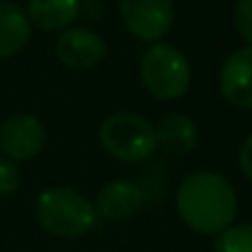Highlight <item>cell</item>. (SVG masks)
I'll return each instance as SVG.
<instances>
[{
    "mask_svg": "<svg viewBox=\"0 0 252 252\" xmlns=\"http://www.w3.org/2000/svg\"><path fill=\"white\" fill-rule=\"evenodd\" d=\"M179 219L203 237H217L234 223L239 199L234 186L223 174L196 170L179 183L174 196Z\"/></svg>",
    "mask_w": 252,
    "mask_h": 252,
    "instance_id": "1",
    "label": "cell"
},
{
    "mask_svg": "<svg viewBox=\"0 0 252 252\" xmlns=\"http://www.w3.org/2000/svg\"><path fill=\"white\" fill-rule=\"evenodd\" d=\"M96 208L85 194L74 188L54 186L36 199V221L56 239H81L96 225Z\"/></svg>",
    "mask_w": 252,
    "mask_h": 252,
    "instance_id": "2",
    "label": "cell"
},
{
    "mask_svg": "<svg viewBox=\"0 0 252 252\" xmlns=\"http://www.w3.org/2000/svg\"><path fill=\"white\" fill-rule=\"evenodd\" d=\"M138 81L152 98L172 103L186 96L192 83V67L183 49L172 43H154L138 61Z\"/></svg>",
    "mask_w": 252,
    "mask_h": 252,
    "instance_id": "3",
    "label": "cell"
},
{
    "mask_svg": "<svg viewBox=\"0 0 252 252\" xmlns=\"http://www.w3.org/2000/svg\"><path fill=\"white\" fill-rule=\"evenodd\" d=\"M100 145L112 158L121 163H143L157 152V134L154 123L136 112H114L103 119L98 129Z\"/></svg>",
    "mask_w": 252,
    "mask_h": 252,
    "instance_id": "4",
    "label": "cell"
},
{
    "mask_svg": "<svg viewBox=\"0 0 252 252\" xmlns=\"http://www.w3.org/2000/svg\"><path fill=\"white\" fill-rule=\"evenodd\" d=\"M119 14L127 32L141 43H161L174 23L172 0H119Z\"/></svg>",
    "mask_w": 252,
    "mask_h": 252,
    "instance_id": "5",
    "label": "cell"
},
{
    "mask_svg": "<svg viewBox=\"0 0 252 252\" xmlns=\"http://www.w3.org/2000/svg\"><path fill=\"white\" fill-rule=\"evenodd\" d=\"M47 145L45 123L33 114H14L0 125V152L9 161H32Z\"/></svg>",
    "mask_w": 252,
    "mask_h": 252,
    "instance_id": "6",
    "label": "cell"
},
{
    "mask_svg": "<svg viewBox=\"0 0 252 252\" xmlns=\"http://www.w3.org/2000/svg\"><path fill=\"white\" fill-rule=\"evenodd\" d=\"M56 58L74 71H87L100 65L107 56V43L98 32L90 27H69L58 33L54 45Z\"/></svg>",
    "mask_w": 252,
    "mask_h": 252,
    "instance_id": "7",
    "label": "cell"
},
{
    "mask_svg": "<svg viewBox=\"0 0 252 252\" xmlns=\"http://www.w3.org/2000/svg\"><path fill=\"white\" fill-rule=\"evenodd\" d=\"M219 90L225 103L252 110V45L234 49L219 69Z\"/></svg>",
    "mask_w": 252,
    "mask_h": 252,
    "instance_id": "8",
    "label": "cell"
},
{
    "mask_svg": "<svg viewBox=\"0 0 252 252\" xmlns=\"http://www.w3.org/2000/svg\"><path fill=\"white\" fill-rule=\"evenodd\" d=\"M143 205H145V194L138 183L129 179H114L103 186L94 208L96 214L107 221H125L141 212Z\"/></svg>",
    "mask_w": 252,
    "mask_h": 252,
    "instance_id": "9",
    "label": "cell"
},
{
    "mask_svg": "<svg viewBox=\"0 0 252 252\" xmlns=\"http://www.w3.org/2000/svg\"><path fill=\"white\" fill-rule=\"evenodd\" d=\"M157 148L172 157L190 154L199 143V125L190 114L183 112H167L154 125Z\"/></svg>",
    "mask_w": 252,
    "mask_h": 252,
    "instance_id": "10",
    "label": "cell"
},
{
    "mask_svg": "<svg viewBox=\"0 0 252 252\" xmlns=\"http://www.w3.org/2000/svg\"><path fill=\"white\" fill-rule=\"evenodd\" d=\"M25 14L32 27L45 33H61L74 27L81 16V0H27Z\"/></svg>",
    "mask_w": 252,
    "mask_h": 252,
    "instance_id": "11",
    "label": "cell"
},
{
    "mask_svg": "<svg viewBox=\"0 0 252 252\" xmlns=\"http://www.w3.org/2000/svg\"><path fill=\"white\" fill-rule=\"evenodd\" d=\"M32 23L14 2L0 0V58H14L32 38Z\"/></svg>",
    "mask_w": 252,
    "mask_h": 252,
    "instance_id": "12",
    "label": "cell"
},
{
    "mask_svg": "<svg viewBox=\"0 0 252 252\" xmlns=\"http://www.w3.org/2000/svg\"><path fill=\"white\" fill-rule=\"evenodd\" d=\"M212 252H252V223H232L214 237Z\"/></svg>",
    "mask_w": 252,
    "mask_h": 252,
    "instance_id": "13",
    "label": "cell"
},
{
    "mask_svg": "<svg viewBox=\"0 0 252 252\" xmlns=\"http://www.w3.org/2000/svg\"><path fill=\"white\" fill-rule=\"evenodd\" d=\"M232 23L246 45H252V0H237L232 9Z\"/></svg>",
    "mask_w": 252,
    "mask_h": 252,
    "instance_id": "14",
    "label": "cell"
},
{
    "mask_svg": "<svg viewBox=\"0 0 252 252\" xmlns=\"http://www.w3.org/2000/svg\"><path fill=\"white\" fill-rule=\"evenodd\" d=\"M23 174H20L18 163L0 157V196H11L20 188Z\"/></svg>",
    "mask_w": 252,
    "mask_h": 252,
    "instance_id": "15",
    "label": "cell"
},
{
    "mask_svg": "<svg viewBox=\"0 0 252 252\" xmlns=\"http://www.w3.org/2000/svg\"><path fill=\"white\" fill-rule=\"evenodd\" d=\"M239 167H241L243 176L252 183V134L243 138L241 148H239Z\"/></svg>",
    "mask_w": 252,
    "mask_h": 252,
    "instance_id": "16",
    "label": "cell"
}]
</instances>
